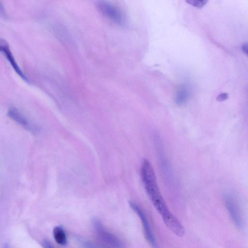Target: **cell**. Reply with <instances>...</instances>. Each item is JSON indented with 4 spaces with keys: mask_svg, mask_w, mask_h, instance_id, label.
I'll return each mask as SVG.
<instances>
[{
    "mask_svg": "<svg viewBox=\"0 0 248 248\" xmlns=\"http://www.w3.org/2000/svg\"><path fill=\"white\" fill-rule=\"evenodd\" d=\"M140 177L147 196L167 227L176 235L183 237L185 232L184 227L169 210L158 187L154 168L147 159L142 162Z\"/></svg>",
    "mask_w": 248,
    "mask_h": 248,
    "instance_id": "obj_1",
    "label": "cell"
},
{
    "mask_svg": "<svg viewBox=\"0 0 248 248\" xmlns=\"http://www.w3.org/2000/svg\"><path fill=\"white\" fill-rule=\"evenodd\" d=\"M223 199L225 207L233 224L238 229H242L244 225L243 217L237 199L230 193L225 194Z\"/></svg>",
    "mask_w": 248,
    "mask_h": 248,
    "instance_id": "obj_2",
    "label": "cell"
},
{
    "mask_svg": "<svg viewBox=\"0 0 248 248\" xmlns=\"http://www.w3.org/2000/svg\"><path fill=\"white\" fill-rule=\"evenodd\" d=\"M96 4L100 12L105 16L118 25L123 26L125 24L124 16L114 5L106 0H98Z\"/></svg>",
    "mask_w": 248,
    "mask_h": 248,
    "instance_id": "obj_3",
    "label": "cell"
},
{
    "mask_svg": "<svg viewBox=\"0 0 248 248\" xmlns=\"http://www.w3.org/2000/svg\"><path fill=\"white\" fill-rule=\"evenodd\" d=\"M129 203L130 207L139 216L142 222L144 235L147 241L153 247L156 248L157 247L156 242L149 221L144 211L135 202L129 201Z\"/></svg>",
    "mask_w": 248,
    "mask_h": 248,
    "instance_id": "obj_4",
    "label": "cell"
},
{
    "mask_svg": "<svg viewBox=\"0 0 248 248\" xmlns=\"http://www.w3.org/2000/svg\"><path fill=\"white\" fill-rule=\"evenodd\" d=\"M94 226L97 236L104 244L114 248L123 247L122 242L116 236L108 232L99 221H95Z\"/></svg>",
    "mask_w": 248,
    "mask_h": 248,
    "instance_id": "obj_5",
    "label": "cell"
},
{
    "mask_svg": "<svg viewBox=\"0 0 248 248\" xmlns=\"http://www.w3.org/2000/svg\"><path fill=\"white\" fill-rule=\"evenodd\" d=\"M0 51L4 55L15 71L17 74L25 82L30 83V81L28 77L24 74L16 63L8 44L4 41L0 40Z\"/></svg>",
    "mask_w": 248,
    "mask_h": 248,
    "instance_id": "obj_6",
    "label": "cell"
},
{
    "mask_svg": "<svg viewBox=\"0 0 248 248\" xmlns=\"http://www.w3.org/2000/svg\"><path fill=\"white\" fill-rule=\"evenodd\" d=\"M7 114L11 119L27 130L32 132L37 130L36 127L16 108H9Z\"/></svg>",
    "mask_w": 248,
    "mask_h": 248,
    "instance_id": "obj_7",
    "label": "cell"
},
{
    "mask_svg": "<svg viewBox=\"0 0 248 248\" xmlns=\"http://www.w3.org/2000/svg\"><path fill=\"white\" fill-rule=\"evenodd\" d=\"M189 91L187 86L186 84L180 85L176 91L175 100L178 105H182L185 103L188 97Z\"/></svg>",
    "mask_w": 248,
    "mask_h": 248,
    "instance_id": "obj_8",
    "label": "cell"
},
{
    "mask_svg": "<svg viewBox=\"0 0 248 248\" xmlns=\"http://www.w3.org/2000/svg\"><path fill=\"white\" fill-rule=\"evenodd\" d=\"M53 236L56 242L59 245H65L67 244V238L65 232L61 227H56L54 228Z\"/></svg>",
    "mask_w": 248,
    "mask_h": 248,
    "instance_id": "obj_9",
    "label": "cell"
},
{
    "mask_svg": "<svg viewBox=\"0 0 248 248\" xmlns=\"http://www.w3.org/2000/svg\"><path fill=\"white\" fill-rule=\"evenodd\" d=\"M208 0H196L194 6L197 8H202L206 4Z\"/></svg>",
    "mask_w": 248,
    "mask_h": 248,
    "instance_id": "obj_10",
    "label": "cell"
},
{
    "mask_svg": "<svg viewBox=\"0 0 248 248\" xmlns=\"http://www.w3.org/2000/svg\"><path fill=\"white\" fill-rule=\"evenodd\" d=\"M228 98V95L227 93H222L217 96V100L221 102L226 100Z\"/></svg>",
    "mask_w": 248,
    "mask_h": 248,
    "instance_id": "obj_11",
    "label": "cell"
},
{
    "mask_svg": "<svg viewBox=\"0 0 248 248\" xmlns=\"http://www.w3.org/2000/svg\"><path fill=\"white\" fill-rule=\"evenodd\" d=\"M242 51L248 57V43L243 44L241 46Z\"/></svg>",
    "mask_w": 248,
    "mask_h": 248,
    "instance_id": "obj_12",
    "label": "cell"
},
{
    "mask_svg": "<svg viewBox=\"0 0 248 248\" xmlns=\"http://www.w3.org/2000/svg\"><path fill=\"white\" fill-rule=\"evenodd\" d=\"M43 244L45 245L44 247L50 248L52 247L51 244L47 241H44Z\"/></svg>",
    "mask_w": 248,
    "mask_h": 248,
    "instance_id": "obj_13",
    "label": "cell"
},
{
    "mask_svg": "<svg viewBox=\"0 0 248 248\" xmlns=\"http://www.w3.org/2000/svg\"><path fill=\"white\" fill-rule=\"evenodd\" d=\"M186 1L187 3L194 6L196 0H186Z\"/></svg>",
    "mask_w": 248,
    "mask_h": 248,
    "instance_id": "obj_14",
    "label": "cell"
}]
</instances>
